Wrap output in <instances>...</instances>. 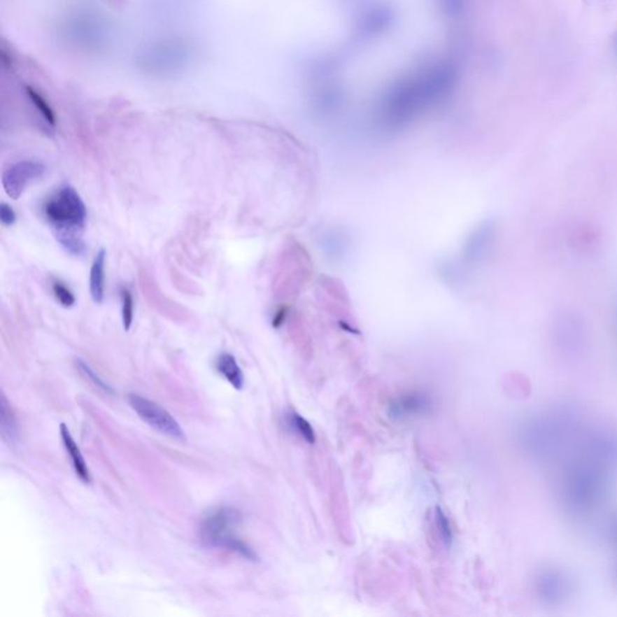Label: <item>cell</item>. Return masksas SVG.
<instances>
[{"instance_id": "cell-9", "label": "cell", "mask_w": 617, "mask_h": 617, "mask_svg": "<svg viewBox=\"0 0 617 617\" xmlns=\"http://www.w3.org/2000/svg\"><path fill=\"white\" fill-rule=\"evenodd\" d=\"M430 397L421 391H410L398 397L390 404V416L398 420L418 416L430 410Z\"/></svg>"}, {"instance_id": "cell-12", "label": "cell", "mask_w": 617, "mask_h": 617, "mask_svg": "<svg viewBox=\"0 0 617 617\" xmlns=\"http://www.w3.org/2000/svg\"><path fill=\"white\" fill-rule=\"evenodd\" d=\"M216 369L236 390L243 387V373L235 357L231 353H222L216 361Z\"/></svg>"}, {"instance_id": "cell-15", "label": "cell", "mask_w": 617, "mask_h": 617, "mask_svg": "<svg viewBox=\"0 0 617 617\" xmlns=\"http://www.w3.org/2000/svg\"><path fill=\"white\" fill-rule=\"evenodd\" d=\"M565 591V580L558 574L548 573L539 580L540 595L546 600H558Z\"/></svg>"}, {"instance_id": "cell-19", "label": "cell", "mask_w": 617, "mask_h": 617, "mask_svg": "<svg viewBox=\"0 0 617 617\" xmlns=\"http://www.w3.org/2000/svg\"><path fill=\"white\" fill-rule=\"evenodd\" d=\"M75 365H76V369L78 370V373L83 375V378H86V380H88L93 386L99 388L101 391L106 392V393H113V391L111 390V387L108 383H105L86 362H83V360H76Z\"/></svg>"}, {"instance_id": "cell-10", "label": "cell", "mask_w": 617, "mask_h": 617, "mask_svg": "<svg viewBox=\"0 0 617 617\" xmlns=\"http://www.w3.org/2000/svg\"><path fill=\"white\" fill-rule=\"evenodd\" d=\"M61 438L63 445H64V448H66V452L69 455L70 461H71V464H73V468H74L75 473L78 475V478L83 483H91V471L88 469L86 460L83 456L81 450L78 448V445L75 441L74 438H73V435L70 434L69 430L66 426V423H62L61 425Z\"/></svg>"}, {"instance_id": "cell-18", "label": "cell", "mask_w": 617, "mask_h": 617, "mask_svg": "<svg viewBox=\"0 0 617 617\" xmlns=\"http://www.w3.org/2000/svg\"><path fill=\"white\" fill-rule=\"evenodd\" d=\"M122 323L125 331L131 329L132 323L134 320V299L132 296L131 291L128 288H122Z\"/></svg>"}, {"instance_id": "cell-7", "label": "cell", "mask_w": 617, "mask_h": 617, "mask_svg": "<svg viewBox=\"0 0 617 617\" xmlns=\"http://www.w3.org/2000/svg\"><path fill=\"white\" fill-rule=\"evenodd\" d=\"M46 166L36 161H21L5 170L1 175V185L5 193L16 200L21 198L28 185L43 178Z\"/></svg>"}, {"instance_id": "cell-3", "label": "cell", "mask_w": 617, "mask_h": 617, "mask_svg": "<svg viewBox=\"0 0 617 617\" xmlns=\"http://www.w3.org/2000/svg\"><path fill=\"white\" fill-rule=\"evenodd\" d=\"M241 513L233 508L215 509L200 522L199 538L209 548L235 552L248 561H256V553L239 534Z\"/></svg>"}, {"instance_id": "cell-1", "label": "cell", "mask_w": 617, "mask_h": 617, "mask_svg": "<svg viewBox=\"0 0 617 617\" xmlns=\"http://www.w3.org/2000/svg\"><path fill=\"white\" fill-rule=\"evenodd\" d=\"M458 68L448 59L433 61L396 80L381 97L376 122L386 131H397L422 113L452 96L458 83Z\"/></svg>"}, {"instance_id": "cell-6", "label": "cell", "mask_w": 617, "mask_h": 617, "mask_svg": "<svg viewBox=\"0 0 617 617\" xmlns=\"http://www.w3.org/2000/svg\"><path fill=\"white\" fill-rule=\"evenodd\" d=\"M128 403L135 413H138V416L145 423H148V426L153 427V430L178 441L186 440L185 432L178 425V422L166 411V409L157 404L156 402L132 393L128 395Z\"/></svg>"}, {"instance_id": "cell-20", "label": "cell", "mask_w": 617, "mask_h": 617, "mask_svg": "<svg viewBox=\"0 0 617 617\" xmlns=\"http://www.w3.org/2000/svg\"><path fill=\"white\" fill-rule=\"evenodd\" d=\"M441 13L450 20H460L465 13L467 0H438Z\"/></svg>"}, {"instance_id": "cell-23", "label": "cell", "mask_w": 617, "mask_h": 617, "mask_svg": "<svg viewBox=\"0 0 617 617\" xmlns=\"http://www.w3.org/2000/svg\"><path fill=\"white\" fill-rule=\"evenodd\" d=\"M17 220L16 213L13 211V208L6 203H1L0 205V221L1 225L5 227H11L15 225V222Z\"/></svg>"}, {"instance_id": "cell-11", "label": "cell", "mask_w": 617, "mask_h": 617, "mask_svg": "<svg viewBox=\"0 0 617 617\" xmlns=\"http://www.w3.org/2000/svg\"><path fill=\"white\" fill-rule=\"evenodd\" d=\"M105 261L106 253L100 250L93 261L90 273V292L93 302L96 304H101L104 302L105 293Z\"/></svg>"}, {"instance_id": "cell-24", "label": "cell", "mask_w": 617, "mask_h": 617, "mask_svg": "<svg viewBox=\"0 0 617 617\" xmlns=\"http://www.w3.org/2000/svg\"><path fill=\"white\" fill-rule=\"evenodd\" d=\"M611 45H613L614 53H615V56L617 57V31L613 36V41H611Z\"/></svg>"}, {"instance_id": "cell-2", "label": "cell", "mask_w": 617, "mask_h": 617, "mask_svg": "<svg viewBox=\"0 0 617 617\" xmlns=\"http://www.w3.org/2000/svg\"><path fill=\"white\" fill-rule=\"evenodd\" d=\"M192 58L193 50L188 41L183 38H164L140 48L135 57V64L143 74L170 78L187 69Z\"/></svg>"}, {"instance_id": "cell-21", "label": "cell", "mask_w": 617, "mask_h": 617, "mask_svg": "<svg viewBox=\"0 0 617 617\" xmlns=\"http://www.w3.org/2000/svg\"><path fill=\"white\" fill-rule=\"evenodd\" d=\"M435 527L439 533L440 539L445 544V546H451L453 540V533L450 526L448 518L443 513V510L438 506L435 509Z\"/></svg>"}, {"instance_id": "cell-17", "label": "cell", "mask_w": 617, "mask_h": 617, "mask_svg": "<svg viewBox=\"0 0 617 617\" xmlns=\"http://www.w3.org/2000/svg\"><path fill=\"white\" fill-rule=\"evenodd\" d=\"M287 422H288V426L291 427L292 430H295L297 434L300 435L306 443H315V440H316L315 430H313L311 425L304 418L300 416L299 413H295V411L288 413L287 415Z\"/></svg>"}, {"instance_id": "cell-14", "label": "cell", "mask_w": 617, "mask_h": 617, "mask_svg": "<svg viewBox=\"0 0 617 617\" xmlns=\"http://www.w3.org/2000/svg\"><path fill=\"white\" fill-rule=\"evenodd\" d=\"M0 413H1L0 426H1L3 438L5 440H8L9 443H13L16 438H17V421H16V418H15L13 408L10 406L9 402H8L6 397L3 393H1V402H0Z\"/></svg>"}, {"instance_id": "cell-22", "label": "cell", "mask_w": 617, "mask_h": 617, "mask_svg": "<svg viewBox=\"0 0 617 617\" xmlns=\"http://www.w3.org/2000/svg\"><path fill=\"white\" fill-rule=\"evenodd\" d=\"M52 291L57 302H58L63 308H71V306H74L75 303H76V298H75L74 293L70 291L69 288H68L64 283H59V281L53 283Z\"/></svg>"}, {"instance_id": "cell-4", "label": "cell", "mask_w": 617, "mask_h": 617, "mask_svg": "<svg viewBox=\"0 0 617 617\" xmlns=\"http://www.w3.org/2000/svg\"><path fill=\"white\" fill-rule=\"evenodd\" d=\"M44 216L56 229L57 239L63 236H81L86 226L87 209L74 187L62 186L44 204Z\"/></svg>"}, {"instance_id": "cell-13", "label": "cell", "mask_w": 617, "mask_h": 617, "mask_svg": "<svg viewBox=\"0 0 617 617\" xmlns=\"http://www.w3.org/2000/svg\"><path fill=\"white\" fill-rule=\"evenodd\" d=\"M343 97L341 88L331 85L321 88L318 92V94L313 98V103L321 113H332L336 108H339V105L343 101Z\"/></svg>"}, {"instance_id": "cell-16", "label": "cell", "mask_w": 617, "mask_h": 617, "mask_svg": "<svg viewBox=\"0 0 617 617\" xmlns=\"http://www.w3.org/2000/svg\"><path fill=\"white\" fill-rule=\"evenodd\" d=\"M24 92L28 99L31 100V104L34 106L35 110L41 115V118H44L45 122L48 126H56V115L53 113L52 108L50 106L48 100L40 94L39 92L31 86H24Z\"/></svg>"}, {"instance_id": "cell-5", "label": "cell", "mask_w": 617, "mask_h": 617, "mask_svg": "<svg viewBox=\"0 0 617 617\" xmlns=\"http://www.w3.org/2000/svg\"><path fill=\"white\" fill-rule=\"evenodd\" d=\"M62 29L68 43L85 52H98L109 44V27L94 13H78L66 21Z\"/></svg>"}, {"instance_id": "cell-8", "label": "cell", "mask_w": 617, "mask_h": 617, "mask_svg": "<svg viewBox=\"0 0 617 617\" xmlns=\"http://www.w3.org/2000/svg\"><path fill=\"white\" fill-rule=\"evenodd\" d=\"M396 21V13L391 6L386 4H375L370 9L365 10L358 20L356 34L358 39H374L390 31L393 22Z\"/></svg>"}]
</instances>
